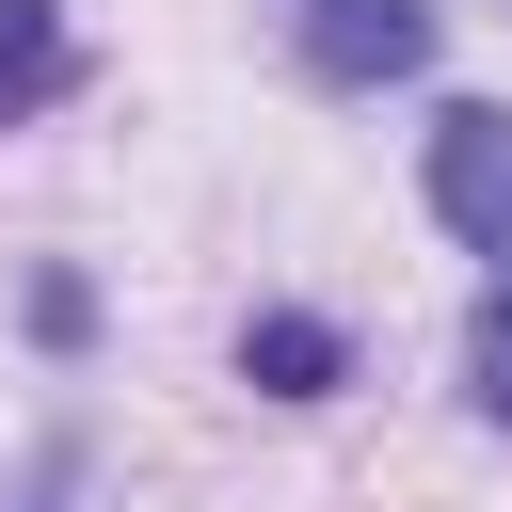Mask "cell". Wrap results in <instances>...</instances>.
I'll list each match as a JSON object with an SVG mask.
<instances>
[{"label": "cell", "mask_w": 512, "mask_h": 512, "mask_svg": "<svg viewBox=\"0 0 512 512\" xmlns=\"http://www.w3.org/2000/svg\"><path fill=\"white\" fill-rule=\"evenodd\" d=\"M288 32H304V80H336V96H384L432 64V0H304Z\"/></svg>", "instance_id": "cell-1"}, {"label": "cell", "mask_w": 512, "mask_h": 512, "mask_svg": "<svg viewBox=\"0 0 512 512\" xmlns=\"http://www.w3.org/2000/svg\"><path fill=\"white\" fill-rule=\"evenodd\" d=\"M432 224L512 272V112H448L432 128Z\"/></svg>", "instance_id": "cell-2"}, {"label": "cell", "mask_w": 512, "mask_h": 512, "mask_svg": "<svg viewBox=\"0 0 512 512\" xmlns=\"http://www.w3.org/2000/svg\"><path fill=\"white\" fill-rule=\"evenodd\" d=\"M240 384H272V400H336V384H352V336L304 320V304H256V320H240Z\"/></svg>", "instance_id": "cell-3"}, {"label": "cell", "mask_w": 512, "mask_h": 512, "mask_svg": "<svg viewBox=\"0 0 512 512\" xmlns=\"http://www.w3.org/2000/svg\"><path fill=\"white\" fill-rule=\"evenodd\" d=\"M48 96H80V32L64 0H0V128H32Z\"/></svg>", "instance_id": "cell-4"}, {"label": "cell", "mask_w": 512, "mask_h": 512, "mask_svg": "<svg viewBox=\"0 0 512 512\" xmlns=\"http://www.w3.org/2000/svg\"><path fill=\"white\" fill-rule=\"evenodd\" d=\"M464 400L512 432V272H496V288H480V320H464Z\"/></svg>", "instance_id": "cell-5"}]
</instances>
